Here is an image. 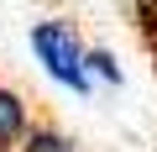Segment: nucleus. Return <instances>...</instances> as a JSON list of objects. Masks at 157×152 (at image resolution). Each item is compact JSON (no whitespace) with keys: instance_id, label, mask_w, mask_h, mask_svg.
<instances>
[{"instance_id":"f257e3e1","label":"nucleus","mask_w":157,"mask_h":152,"mask_svg":"<svg viewBox=\"0 0 157 152\" xmlns=\"http://www.w3.org/2000/svg\"><path fill=\"white\" fill-rule=\"evenodd\" d=\"M26 42H32V58L42 63V73H47L52 84H63V89H73V95H89V89H94L89 47H84V37H78L68 21H32Z\"/></svg>"},{"instance_id":"f03ea898","label":"nucleus","mask_w":157,"mask_h":152,"mask_svg":"<svg viewBox=\"0 0 157 152\" xmlns=\"http://www.w3.org/2000/svg\"><path fill=\"white\" fill-rule=\"evenodd\" d=\"M32 126V105L11 89V84H0V147H16Z\"/></svg>"},{"instance_id":"7ed1b4c3","label":"nucleus","mask_w":157,"mask_h":152,"mask_svg":"<svg viewBox=\"0 0 157 152\" xmlns=\"http://www.w3.org/2000/svg\"><path fill=\"white\" fill-rule=\"evenodd\" d=\"M16 152H84L63 126H52V121H32L26 126V136L16 142Z\"/></svg>"},{"instance_id":"20e7f679","label":"nucleus","mask_w":157,"mask_h":152,"mask_svg":"<svg viewBox=\"0 0 157 152\" xmlns=\"http://www.w3.org/2000/svg\"><path fill=\"white\" fill-rule=\"evenodd\" d=\"M89 73H94V84H121V63L105 47H89Z\"/></svg>"},{"instance_id":"39448f33","label":"nucleus","mask_w":157,"mask_h":152,"mask_svg":"<svg viewBox=\"0 0 157 152\" xmlns=\"http://www.w3.org/2000/svg\"><path fill=\"white\" fill-rule=\"evenodd\" d=\"M0 152H16V147H0Z\"/></svg>"}]
</instances>
